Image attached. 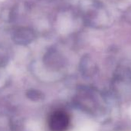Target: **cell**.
<instances>
[{
  "label": "cell",
  "instance_id": "cell-1",
  "mask_svg": "<svg viewBox=\"0 0 131 131\" xmlns=\"http://www.w3.org/2000/svg\"><path fill=\"white\" fill-rule=\"evenodd\" d=\"M48 123L50 131H66L70 126V117L67 112L57 110L50 115Z\"/></svg>",
  "mask_w": 131,
  "mask_h": 131
},
{
  "label": "cell",
  "instance_id": "cell-2",
  "mask_svg": "<svg viewBox=\"0 0 131 131\" xmlns=\"http://www.w3.org/2000/svg\"><path fill=\"white\" fill-rule=\"evenodd\" d=\"M80 68L82 72H94L96 70L94 64L91 61V59L88 56H85L83 57L80 61Z\"/></svg>",
  "mask_w": 131,
  "mask_h": 131
},
{
  "label": "cell",
  "instance_id": "cell-3",
  "mask_svg": "<svg viewBox=\"0 0 131 131\" xmlns=\"http://www.w3.org/2000/svg\"><path fill=\"white\" fill-rule=\"evenodd\" d=\"M50 56V62L49 64L52 67H54L55 69L56 68H60L62 67V58L61 57L60 55H59L57 52H53L49 53Z\"/></svg>",
  "mask_w": 131,
  "mask_h": 131
}]
</instances>
